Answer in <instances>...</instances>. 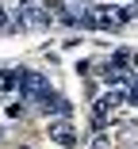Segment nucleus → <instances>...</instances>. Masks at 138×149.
Returning <instances> with one entry per match:
<instances>
[{"label": "nucleus", "instance_id": "obj_10", "mask_svg": "<svg viewBox=\"0 0 138 149\" xmlns=\"http://www.w3.org/2000/svg\"><path fill=\"white\" fill-rule=\"evenodd\" d=\"M0 23H4V15H0Z\"/></svg>", "mask_w": 138, "mask_h": 149}, {"label": "nucleus", "instance_id": "obj_3", "mask_svg": "<svg viewBox=\"0 0 138 149\" xmlns=\"http://www.w3.org/2000/svg\"><path fill=\"white\" fill-rule=\"evenodd\" d=\"M50 138L58 141L62 149H73V145H77V130H73V123H69V115H62V118L50 123Z\"/></svg>", "mask_w": 138, "mask_h": 149}, {"label": "nucleus", "instance_id": "obj_9", "mask_svg": "<svg viewBox=\"0 0 138 149\" xmlns=\"http://www.w3.org/2000/svg\"><path fill=\"white\" fill-rule=\"evenodd\" d=\"M130 61H134V69H138V54H134V57H130Z\"/></svg>", "mask_w": 138, "mask_h": 149}, {"label": "nucleus", "instance_id": "obj_2", "mask_svg": "<svg viewBox=\"0 0 138 149\" xmlns=\"http://www.w3.org/2000/svg\"><path fill=\"white\" fill-rule=\"evenodd\" d=\"M123 103H127V92H123V88H107V92L96 100V118L104 123V118L111 115V111H119Z\"/></svg>", "mask_w": 138, "mask_h": 149}, {"label": "nucleus", "instance_id": "obj_11", "mask_svg": "<svg viewBox=\"0 0 138 149\" xmlns=\"http://www.w3.org/2000/svg\"><path fill=\"white\" fill-rule=\"evenodd\" d=\"M134 4H138V0H134Z\"/></svg>", "mask_w": 138, "mask_h": 149}, {"label": "nucleus", "instance_id": "obj_4", "mask_svg": "<svg viewBox=\"0 0 138 149\" xmlns=\"http://www.w3.org/2000/svg\"><path fill=\"white\" fill-rule=\"evenodd\" d=\"M35 103H39V111H42V115H58V118H62V115H69V100H65V96H58V92H50V88H46V92H42Z\"/></svg>", "mask_w": 138, "mask_h": 149}, {"label": "nucleus", "instance_id": "obj_5", "mask_svg": "<svg viewBox=\"0 0 138 149\" xmlns=\"http://www.w3.org/2000/svg\"><path fill=\"white\" fill-rule=\"evenodd\" d=\"M100 80H104L107 88H123V84H127V69L115 65V61H107V65L100 69Z\"/></svg>", "mask_w": 138, "mask_h": 149}, {"label": "nucleus", "instance_id": "obj_8", "mask_svg": "<svg viewBox=\"0 0 138 149\" xmlns=\"http://www.w3.org/2000/svg\"><path fill=\"white\" fill-rule=\"evenodd\" d=\"M127 103H134V107H138V84H134V88H127Z\"/></svg>", "mask_w": 138, "mask_h": 149}, {"label": "nucleus", "instance_id": "obj_6", "mask_svg": "<svg viewBox=\"0 0 138 149\" xmlns=\"http://www.w3.org/2000/svg\"><path fill=\"white\" fill-rule=\"evenodd\" d=\"M19 23H31V27H46V23H50V12H46L42 4H27V8H23V15H19Z\"/></svg>", "mask_w": 138, "mask_h": 149}, {"label": "nucleus", "instance_id": "obj_7", "mask_svg": "<svg viewBox=\"0 0 138 149\" xmlns=\"http://www.w3.org/2000/svg\"><path fill=\"white\" fill-rule=\"evenodd\" d=\"M88 149H111V138H107V130H96V134H92V141H88Z\"/></svg>", "mask_w": 138, "mask_h": 149}, {"label": "nucleus", "instance_id": "obj_1", "mask_svg": "<svg viewBox=\"0 0 138 149\" xmlns=\"http://www.w3.org/2000/svg\"><path fill=\"white\" fill-rule=\"evenodd\" d=\"M15 88H19V96H23V100H39L50 84H46L42 73H19V84H15Z\"/></svg>", "mask_w": 138, "mask_h": 149}]
</instances>
